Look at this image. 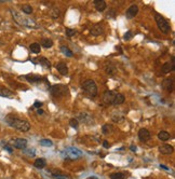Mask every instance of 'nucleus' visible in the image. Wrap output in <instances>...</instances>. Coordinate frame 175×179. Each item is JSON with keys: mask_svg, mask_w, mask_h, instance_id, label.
I'll use <instances>...</instances> for the list:
<instances>
[{"mask_svg": "<svg viewBox=\"0 0 175 179\" xmlns=\"http://www.w3.org/2000/svg\"><path fill=\"white\" fill-rule=\"evenodd\" d=\"M6 122L8 123V125L21 132H28L30 129V124L28 123V121L14 117L13 115H8L6 117Z\"/></svg>", "mask_w": 175, "mask_h": 179, "instance_id": "nucleus-1", "label": "nucleus"}, {"mask_svg": "<svg viewBox=\"0 0 175 179\" xmlns=\"http://www.w3.org/2000/svg\"><path fill=\"white\" fill-rule=\"evenodd\" d=\"M64 153L66 154V157L68 159H72V160H75V159H79L81 155H82V152L80 150H78L77 148H67L64 150Z\"/></svg>", "mask_w": 175, "mask_h": 179, "instance_id": "nucleus-7", "label": "nucleus"}, {"mask_svg": "<svg viewBox=\"0 0 175 179\" xmlns=\"http://www.w3.org/2000/svg\"><path fill=\"white\" fill-rule=\"evenodd\" d=\"M51 94L55 97H63L68 93V87L63 84H58V85H53L50 90Z\"/></svg>", "mask_w": 175, "mask_h": 179, "instance_id": "nucleus-5", "label": "nucleus"}, {"mask_svg": "<svg viewBox=\"0 0 175 179\" xmlns=\"http://www.w3.org/2000/svg\"><path fill=\"white\" fill-rule=\"evenodd\" d=\"M60 13H61V12H60V10L55 8V9H53V10L51 11V16H52L53 18H57L58 16H60Z\"/></svg>", "mask_w": 175, "mask_h": 179, "instance_id": "nucleus-35", "label": "nucleus"}, {"mask_svg": "<svg viewBox=\"0 0 175 179\" xmlns=\"http://www.w3.org/2000/svg\"><path fill=\"white\" fill-rule=\"evenodd\" d=\"M128 177V174L123 172H118V173H114V174H110L109 175V178L110 179H125Z\"/></svg>", "mask_w": 175, "mask_h": 179, "instance_id": "nucleus-24", "label": "nucleus"}, {"mask_svg": "<svg viewBox=\"0 0 175 179\" xmlns=\"http://www.w3.org/2000/svg\"><path fill=\"white\" fill-rule=\"evenodd\" d=\"M52 177L54 179H72L69 175L61 172H52Z\"/></svg>", "mask_w": 175, "mask_h": 179, "instance_id": "nucleus-21", "label": "nucleus"}, {"mask_svg": "<svg viewBox=\"0 0 175 179\" xmlns=\"http://www.w3.org/2000/svg\"><path fill=\"white\" fill-rule=\"evenodd\" d=\"M78 118L82 122H86V124H92V123H91V122H92L91 121V117H90L88 113H79Z\"/></svg>", "mask_w": 175, "mask_h": 179, "instance_id": "nucleus-29", "label": "nucleus"}, {"mask_svg": "<svg viewBox=\"0 0 175 179\" xmlns=\"http://www.w3.org/2000/svg\"><path fill=\"white\" fill-rule=\"evenodd\" d=\"M22 11H23V13H25V14H32V12H34L32 6H29V4H23V6H22Z\"/></svg>", "mask_w": 175, "mask_h": 179, "instance_id": "nucleus-31", "label": "nucleus"}, {"mask_svg": "<svg viewBox=\"0 0 175 179\" xmlns=\"http://www.w3.org/2000/svg\"><path fill=\"white\" fill-rule=\"evenodd\" d=\"M115 13H116V11H115L114 9H111L110 13H108V16H112V17H115Z\"/></svg>", "mask_w": 175, "mask_h": 179, "instance_id": "nucleus-40", "label": "nucleus"}, {"mask_svg": "<svg viewBox=\"0 0 175 179\" xmlns=\"http://www.w3.org/2000/svg\"><path fill=\"white\" fill-rule=\"evenodd\" d=\"M133 38V32L132 31H127L124 34V36H123V39L125 40V41H129V40H131Z\"/></svg>", "mask_w": 175, "mask_h": 179, "instance_id": "nucleus-37", "label": "nucleus"}, {"mask_svg": "<svg viewBox=\"0 0 175 179\" xmlns=\"http://www.w3.org/2000/svg\"><path fill=\"white\" fill-rule=\"evenodd\" d=\"M105 71H106L107 75L114 76L115 73L117 72V68H116V66H114V65L109 62V63H106V64H105Z\"/></svg>", "mask_w": 175, "mask_h": 179, "instance_id": "nucleus-18", "label": "nucleus"}, {"mask_svg": "<svg viewBox=\"0 0 175 179\" xmlns=\"http://www.w3.org/2000/svg\"><path fill=\"white\" fill-rule=\"evenodd\" d=\"M34 107L40 109V108L42 107V103H41V101H38V100H36V101H35V104H34Z\"/></svg>", "mask_w": 175, "mask_h": 179, "instance_id": "nucleus-38", "label": "nucleus"}, {"mask_svg": "<svg viewBox=\"0 0 175 179\" xmlns=\"http://www.w3.org/2000/svg\"><path fill=\"white\" fill-rule=\"evenodd\" d=\"M29 50L32 51V53L38 54V53H40V51H41V45H40V43L34 42L29 45Z\"/></svg>", "mask_w": 175, "mask_h": 179, "instance_id": "nucleus-27", "label": "nucleus"}, {"mask_svg": "<svg viewBox=\"0 0 175 179\" xmlns=\"http://www.w3.org/2000/svg\"><path fill=\"white\" fill-rule=\"evenodd\" d=\"M32 62L35 63V64H40L41 66L43 67H46V68H50L51 67V63L50 61L46 57H37V58H34Z\"/></svg>", "mask_w": 175, "mask_h": 179, "instance_id": "nucleus-12", "label": "nucleus"}, {"mask_svg": "<svg viewBox=\"0 0 175 179\" xmlns=\"http://www.w3.org/2000/svg\"><path fill=\"white\" fill-rule=\"evenodd\" d=\"M159 151H160V153L168 155V154L173 153L174 148H173V146H171V145H162V146L159 147Z\"/></svg>", "mask_w": 175, "mask_h": 179, "instance_id": "nucleus-15", "label": "nucleus"}, {"mask_svg": "<svg viewBox=\"0 0 175 179\" xmlns=\"http://www.w3.org/2000/svg\"><path fill=\"white\" fill-rule=\"evenodd\" d=\"M130 149H131V151H133V152H135V151H136V146H134V145H131V147H130Z\"/></svg>", "mask_w": 175, "mask_h": 179, "instance_id": "nucleus-42", "label": "nucleus"}, {"mask_svg": "<svg viewBox=\"0 0 175 179\" xmlns=\"http://www.w3.org/2000/svg\"><path fill=\"white\" fill-rule=\"evenodd\" d=\"M138 11H139L138 7L136 4H132L131 7L128 8V10L125 12V16H127L128 20H131V18L135 17L136 15L138 14Z\"/></svg>", "mask_w": 175, "mask_h": 179, "instance_id": "nucleus-9", "label": "nucleus"}, {"mask_svg": "<svg viewBox=\"0 0 175 179\" xmlns=\"http://www.w3.org/2000/svg\"><path fill=\"white\" fill-rule=\"evenodd\" d=\"M103 146L105 148H109V143H107V140H104V141H103Z\"/></svg>", "mask_w": 175, "mask_h": 179, "instance_id": "nucleus-41", "label": "nucleus"}, {"mask_svg": "<svg viewBox=\"0 0 175 179\" xmlns=\"http://www.w3.org/2000/svg\"><path fill=\"white\" fill-rule=\"evenodd\" d=\"M170 137H171V135H170L167 131H161V132H159V134H158V138H159L161 141H167V140L170 139Z\"/></svg>", "mask_w": 175, "mask_h": 179, "instance_id": "nucleus-28", "label": "nucleus"}, {"mask_svg": "<svg viewBox=\"0 0 175 179\" xmlns=\"http://www.w3.org/2000/svg\"><path fill=\"white\" fill-rule=\"evenodd\" d=\"M4 149H6V150H7L8 152H9V153H12V152H13L12 148H11L10 146H8V145H6V146H4Z\"/></svg>", "mask_w": 175, "mask_h": 179, "instance_id": "nucleus-39", "label": "nucleus"}, {"mask_svg": "<svg viewBox=\"0 0 175 179\" xmlns=\"http://www.w3.org/2000/svg\"><path fill=\"white\" fill-rule=\"evenodd\" d=\"M11 13H12V16L14 18V21L20 24L22 26H25V27H35L36 26V23L35 21H32L30 18L28 17H25V16H23L21 13H18V11L15 10H11Z\"/></svg>", "mask_w": 175, "mask_h": 179, "instance_id": "nucleus-2", "label": "nucleus"}, {"mask_svg": "<svg viewBox=\"0 0 175 179\" xmlns=\"http://www.w3.org/2000/svg\"><path fill=\"white\" fill-rule=\"evenodd\" d=\"M69 125L72 126V127H74V129H78V126H79L78 120L75 118L70 119V120H69Z\"/></svg>", "mask_w": 175, "mask_h": 179, "instance_id": "nucleus-34", "label": "nucleus"}, {"mask_svg": "<svg viewBox=\"0 0 175 179\" xmlns=\"http://www.w3.org/2000/svg\"><path fill=\"white\" fill-rule=\"evenodd\" d=\"M40 45H42L44 49H50V48L53 47V41L51 39H49V38H42Z\"/></svg>", "mask_w": 175, "mask_h": 179, "instance_id": "nucleus-26", "label": "nucleus"}, {"mask_svg": "<svg viewBox=\"0 0 175 179\" xmlns=\"http://www.w3.org/2000/svg\"><path fill=\"white\" fill-rule=\"evenodd\" d=\"M23 78L26 79L30 83H38V82H41V80H42V77L39 75H27V76H24Z\"/></svg>", "mask_w": 175, "mask_h": 179, "instance_id": "nucleus-14", "label": "nucleus"}, {"mask_svg": "<svg viewBox=\"0 0 175 179\" xmlns=\"http://www.w3.org/2000/svg\"><path fill=\"white\" fill-rule=\"evenodd\" d=\"M155 21H156V23H157V26L158 28L160 29L161 31L163 32V34H169V32L171 31V26H170V24H169V22L165 20L163 16L161 14H159V13H156L155 14Z\"/></svg>", "mask_w": 175, "mask_h": 179, "instance_id": "nucleus-3", "label": "nucleus"}, {"mask_svg": "<svg viewBox=\"0 0 175 179\" xmlns=\"http://www.w3.org/2000/svg\"><path fill=\"white\" fill-rule=\"evenodd\" d=\"M90 32H91L92 36H95V37L101 36V35L104 32V27L101 25V24H95V25L92 26V28H91Z\"/></svg>", "mask_w": 175, "mask_h": 179, "instance_id": "nucleus-11", "label": "nucleus"}, {"mask_svg": "<svg viewBox=\"0 0 175 179\" xmlns=\"http://www.w3.org/2000/svg\"><path fill=\"white\" fill-rule=\"evenodd\" d=\"M94 6H95V9H96L98 12H103L105 11V9L107 8V4L104 0H94Z\"/></svg>", "mask_w": 175, "mask_h": 179, "instance_id": "nucleus-16", "label": "nucleus"}, {"mask_svg": "<svg viewBox=\"0 0 175 179\" xmlns=\"http://www.w3.org/2000/svg\"><path fill=\"white\" fill-rule=\"evenodd\" d=\"M56 69H57V71L60 72L62 76H67L68 75V67L65 63H57Z\"/></svg>", "mask_w": 175, "mask_h": 179, "instance_id": "nucleus-17", "label": "nucleus"}, {"mask_svg": "<svg viewBox=\"0 0 175 179\" xmlns=\"http://www.w3.org/2000/svg\"><path fill=\"white\" fill-rule=\"evenodd\" d=\"M125 100V97L123 94L121 93H117V95H116V98H115V101H114V106H119V105H121L124 103Z\"/></svg>", "mask_w": 175, "mask_h": 179, "instance_id": "nucleus-23", "label": "nucleus"}, {"mask_svg": "<svg viewBox=\"0 0 175 179\" xmlns=\"http://www.w3.org/2000/svg\"><path fill=\"white\" fill-rule=\"evenodd\" d=\"M175 69V65H174V57H172L171 63L168 62L162 66V73H169L170 71H173Z\"/></svg>", "mask_w": 175, "mask_h": 179, "instance_id": "nucleus-13", "label": "nucleus"}, {"mask_svg": "<svg viewBox=\"0 0 175 179\" xmlns=\"http://www.w3.org/2000/svg\"><path fill=\"white\" fill-rule=\"evenodd\" d=\"M40 145L43 146V147H51L53 145V143L50 139H41L40 140Z\"/></svg>", "mask_w": 175, "mask_h": 179, "instance_id": "nucleus-33", "label": "nucleus"}, {"mask_svg": "<svg viewBox=\"0 0 175 179\" xmlns=\"http://www.w3.org/2000/svg\"><path fill=\"white\" fill-rule=\"evenodd\" d=\"M86 179H98V178L95 177V176H91V177H89V178H86Z\"/></svg>", "mask_w": 175, "mask_h": 179, "instance_id": "nucleus-45", "label": "nucleus"}, {"mask_svg": "<svg viewBox=\"0 0 175 179\" xmlns=\"http://www.w3.org/2000/svg\"><path fill=\"white\" fill-rule=\"evenodd\" d=\"M82 90L91 97H95L97 95V85L94 80H86L82 83Z\"/></svg>", "mask_w": 175, "mask_h": 179, "instance_id": "nucleus-4", "label": "nucleus"}, {"mask_svg": "<svg viewBox=\"0 0 175 179\" xmlns=\"http://www.w3.org/2000/svg\"><path fill=\"white\" fill-rule=\"evenodd\" d=\"M23 152L25 154H28L29 157H35V153H36V151H35V149L34 148H25L24 150H23Z\"/></svg>", "mask_w": 175, "mask_h": 179, "instance_id": "nucleus-32", "label": "nucleus"}, {"mask_svg": "<svg viewBox=\"0 0 175 179\" xmlns=\"http://www.w3.org/2000/svg\"><path fill=\"white\" fill-rule=\"evenodd\" d=\"M14 94L12 91H10L9 89H6V87H0V96L2 97H8V98H12Z\"/></svg>", "mask_w": 175, "mask_h": 179, "instance_id": "nucleus-22", "label": "nucleus"}, {"mask_svg": "<svg viewBox=\"0 0 175 179\" xmlns=\"http://www.w3.org/2000/svg\"><path fill=\"white\" fill-rule=\"evenodd\" d=\"M34 166L36 167V169H44L46 166V159H43V158H39V159H36L35 160V162H34Z\"/></svg>", "mask_w": 175, "mask_h": 179, "instance_id": "nucleus-19", "label": "nucleus"}, {"mask_svg": "<svg viewBox=\"0 0 175 179\" xmlns=\"http://www.w3.org/2000/svg\"><path fill=\"white\" fill-rule=\"evenodd\" d=\"M12 146L16 149H20V150H24L26 147H27V140L25 138H15L11 141Z\"/></svg>", "mask_w": 175, "mask_h": 179, "instance_id": "nucleus-8", "label": "nucleus"}, {"mask_svg": "<svg viewBox=\"0 0 175 179\" xmlns=\"http://www.w3.org/2000/svg\"><path fill=\"white\" fill-rule=\"evenodd\" d=\"M37 113H38V115H43L44 111H43L42 109H38V110H37Z\"/></svg>", "mask_w": 175, "mask_h": 179, "instance_id": "nucleus-43", "label": "nucleus"}, {"mask_svg": "<svg viewBox=\"0 0 175 179\" xmlns=\"http://www.w3.org/2000/svg\"><path fill=\"white\" fill-rule=\"evenodd\" d=\"M61 52L64 54L65 56H67V57H72L74 56V53H72V50H69L67 47H65V45H62L61 47Z\"/></svg>", "mask_w": 175, "mask_h": 179, "instance_id": "nucleus-30", "label": "nucleus"}, {"mask_svg": "<svg viewBox=\"0 0 175 179\" xmlns=\"http://www.w3.org/2000/svg\"><path fill=\"white\" fill-rule=\"evenodd\" d=\"M160 167H161V169H165V171H169V169H168V167H165L164 165H160Z\"/></svg>", "mask_w": 175, "mask_h": 179, "instance_id": "nucleus-44", "label": "nucleus"}, {"mask_svg": "<svg viewBox=\"0 0 175 179\" xmlns=\"http://www.w3.org/2000/svg\"><path fill=\"white\" fill-rule=\"evenodd\" d=\"M76 35V30L75 29H72V28H66V36L68 38H70V37L75 36Z\"/></svg>", "mask_w": 175, "mask_h": 179, "instance_id": "nucleus-36", "label": "nucleus"}, {"mask_svg": "<svg viewBox=\"0 0 175 179\" xmlns=\"http://www.w3.org/2000/svg\"><path fill=\"white\" fill-rule=\"evenodd\" d=\"M118 92H116V91H106L103 95V101L105 105H112L115 101V98H116V95H117Z\"/></svg>", "mask_w": 175, "mask_h": 179, "instance_id": "nucleus-6", "label": "nucleus"}, {"mask_svg": "<svg viewBox=\"0 0 175 179\" xmlns=\"http://www.w3.org/2000/svg\"><path fill=\"white\" fill-rule=\"evenodd\" d=\"M162 87L169 92H172L173 91V79L170 78V79H165L163 80V82H162Z\"/></svg>", "mask_w": 175, "mask_h": 179, "instance_id": "nucleus-20", "label": "nucleus"}, {"mask_svg": "<svg viewBox=\"0 0 175 179\" xmlns=\"http://www.w3.org/2000/svg\"><path fill=\"white\" fill-rule=\"evenodd\" d=\"M102 132H103L104 135H108V134H111L114 132V126L107 123V124H104L103 127H102Z\"/></svg>", "mask_w": 175, "mask_h": 179, "instance_id": "nucleus-25", "label": "nucleus"}, {"mask_svg": "<svg viewBox=\"0 0 175 179\" xmlns=\"http://www.w3.org/2000/svg\"><path fill=\"white\" fill-rule=\"evenodd\" d=\"M150 132L147 129H141L138 131V139L143 143H146L150 139Z\"/></svg>", "mask_w": 175, "mask_h": 179, "instance_id": "nucleus-10", "label": "nucleus"}]
</instances>
